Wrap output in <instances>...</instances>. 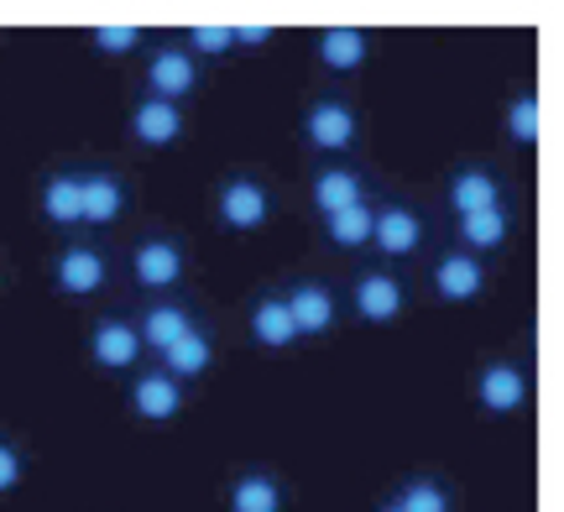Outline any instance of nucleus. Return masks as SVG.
<instances>
[{"instance_id":"1","label":"nucleus","mask_w":564,"mask_h":512,"mask_svg":"<svg viewBox=\"0 0 564 512\" xmlns=\"http://www.w3.org/2000/svg\"><path fill=\"white\" fill-rule=\"evenodd\" d=\"M126 272L141 293L152 298H173L188 277V247H183L173 230H141L131 251H126Z\"/></svg>"},{"instance_id":"2","label":"nucleus","mask_w":564,"mask_h":512,"mask_svg":"<svg viewBox=\"0 0 564 512\" xmlns=\"http://www.w3.org/2000/svg\"><path fill=\"white\" fill-rule=\"evenodd\" d=\"M303 146L319 152V163H350L361 146V110L345 95H314L303 105Z\"/></svg>"},{"instance_id":"3","label":"nucleus","mask_w":564,"mask_h":512,"mask_svg":"<svg viewBox=\"0 0 564 512\" xmlns=\"http://www.w3.org/2000/svg\"><path fill=\"white\" fill-rule=\"evenodd\" d=\"M204 68L188 58V47L178 37L147 42V58H141V95H158V100L188 105L199 95Z\"/></svg>"},{"instance_id":"4","label":"nucleus","mask_w":564,"mask_h":512,"mask_svg":"<svg viewBox=\"0 0 564 512\" xmlns=\"http://www.w3.org/2000/svg\"><path fill=\"white\" fill-rule=\"evenodd\" d=\"M272 184L257 178V173H225L220 188H215V220H220L230 236H257V230L272 226Z\"/></svg>"},{"instance_id":"5","label":"nucleus","mask_w":564,"mask_h":512,"mask_svg":"<svg viewBox=\"0 0 564 512\" xmlns=\"http://www.w3.org/2000/svg\"><path fill=\"white\" fill-rule=\"evenodd\" d=\"M423 241H429V226H423V215L408 199H377L371 205V241L366 247L382 257V266L419 257Z\"/></svg>"},{"instance_id":"6","label":"nucleus","mask_w":564,"mask_h":512,"mask_svg":"<svg viewBox=\"0 0 564 512\" xmlns=\"http://www.w3.org/2000/svg\"><path fill=\"white\" fill-rule=\"evenodd\" d=\"M528 397H533V377L518 356H486L476 367V408L486 418H512L528 408Z\"/></svg>"},{"instance_id":"7","label":"nucleus","mask_w":564,"mask_h":512,"mask_svg":"<svg viewBox=\"0 0 564 512\" xmlns=\"http://www.w3.org/2000/svg\"><path fill=\"white\" fill-rule=\"evenodd\" d=\"M350 314L371 329L398 325L408 314V283L398 277V266H361L350 277Z\"/></svg>"},{"instance_id":"8","label":"nucleus","mask_w":564,"mask_h":512,"mask_svg":"<svg viewBox=\"0 0 564 512\" xmlns=\"http://www.w3.org/2000/svg\"><path fill=\"white\" fill-rule=\"evenodd\" d=\"M89 361H95L100 371H110V377H131V371H141L147 350H141L137 319L121 314V308L95 314V325H89Z\"/></svg>"},{"instance_id":"9","label":"nucleus","mask_w":564,"mask_h":512,"mask_svg":"<svg viewBox=\"0 0 564 512\" xmlns=\"http://www.w3.org/2000/svg\"><path fill=\"white\" fill-rule=\"evenodd\" d=\"M47 277H53L58 298H95L110 287V257L95 241H63Z\"/></svg>"},{"instance_id":"10","label":"nucleus","mask_w":564,"mask_h":512,"mask_svg":"<svg viewBox=\"0 0 564 512\" xmlns=\"http://www.w3.org/2000/svg\"><path fill=\"white\" fill-rule=\"evenodd\" d=\"M282 304H288V319L299 329V340H324L340 329V298L324 277H293L282 287Z\"/></svg>"},{"instance_id":"11","label":"nucleus","mask_w":564,"mask_h":512,"mask_svg":"<svg viewBox=\"0 0 564 512\" xmlns=\"http://www.w3.org/2000/svg\"><path fill=\"white\" fill-rule=\"evenodd\" d=\"M131 209V184L116 167H79V230H110Z\"/></svg>"},{"instance_id":"12","label":"nucleus","mask_w":564,"mask_h":512,"mask_svg":"<svg viewBox=\"0 0 564 512\" xmlns=\"http://www.w3.org/2000/svg\"><path fill=\"white\" fill-rule=\"evenodd\" d=\"M126 131L147 152H167V146H178L188 137V110L173 100H158V95H137L131 110H126Z\"/></svg>"},{"instance_id":"13","label":"nucleus","mask_w":564,"mask_h":512,"mask_svg":"<svg viewBox=\"0 0 564 512\" xmlns=\"http://www.w3.org/2000/svg\"><path fill=\"white\" fill-rule=\"evenodd\" d=\"M507 205V178L491 163H460L449 167L444 178V209L460 220V215H481V209Z\"/></svg>"},{"instance_id":"14","label":"nucleus","mask_w":564,"mask_h":512,"mask_svg":"<svg viewBox=\"0 0 564 512\" xmlns=\"http://www.w3.org/2000/svg\"><path fill=\"white\" fill-rule=\"evenodd\" d=\"M429 287H434L440 304H476L486 287H491V272H486L481 257L449 247L434 257V266H429Z\"/></svg>"},{"instance_id":"15","label":"nucleus","mask_w":564,"mask_h":512,"mask_svg":"<svg viewBox=\"0 0 564 512\" xmlns=\"http://www.w3.org/2000/svg\"><path fill=\"white\" fill-rule=\"evenodd\" d=\"M126 403L137 413L141 424H173L188 403V388H183L178 377H167L162 367H141L131 371V388H126Z\"/></svg>"},{"instance_id":"16","label":"nucleus","mask_w":564,"mask_h":512,"mask_svg":"<svg viewBox=\"0 0 564 512\" xmlns=\"http://www.w3.org/2000/svg\"><path fill=\"white\" fill-rule=\"evenodd\" d=\"M371 199V178H366L356 163H319L308 173V205L314 215H335V209H350V205H366Z\"/></svg>"},{"instance_id":"17","label":"nucleus","mask_w":564,"mask_h":512,"mask_svg":"<svg viewBox=\"0 0 564 512\" xmlns=\"http://www.w3.org/2000/svg\"><path fill=\"white\" fill-rule=\"evenodd\" d=\"M137 319V335H141V350L147 356H162V350H173L188 335V329H199V308H188L183 298H152V304L131 314Z\"/></svg>"},{"instance_id":"18","label":"nucleus","mask_w":564,"mask_h":512,"mask_svg":"<svg viewBox=\"0 0 564 512\" xmlns=\"http://www.w3.org/2000/svg\"><path fill=\"white\" fill-rule=\"evenodd\" d=\"M225 512H288V481L278 471H236L225 481Z\"/></svg>"},{"instance_id":"19","label":"nucleus","mask_w":564,"mask_h":512,"mask_svg":"<svg viewBox=\"0 0 564 512\" xmlns=\"http://www.w3.org/2000/svg\"><path fill=\"white\" fill-rule=\"evenodd\" d=\"M246 335H251V346L257 350H293L299 346V329L288 319V304H282V287H267L251 298L246 308Z\"/></svg>"},{"instance_id":"20","label":"nucleus","mask_w":564,"mask_h":512,"mask_svg":"<svg viewBox=\"0 0 564 512\" xmlns=\"http://www.w3.org/2000/svg\"><path fill=\"white\" fill-rule=\"evenodd\" d=\"M37 220L47 230H79V167H53L37 178Z\"/></svg>"},{"instance_id":"21","label":"nucleus","mask_w":564,"mask_h":512,"mask_svg":"<svg viewBox=\"0 0 564 512\" xmlns=\"http://www.w3.org/2000/svg\"><path fill=\"white\" fill-rule=\"evenodd\" d=\"M314 53H319L324 74H356V68L371 63L377 42H371L366 26H324L319 37H314Z\"/></svg>"},{"instance_id":"22","label":"nucleus","mask_w":564,"mask_h":512,"mask_svg":"<svg viewBox=\"0 0 564 512\" xmlns=\"http://www.w3.org/2000/svg\"><path fill=\"white\" fill-rule=\"evenodd\" d=\"M507 241H512V209L507 205L455 220V247L470 251V257H481V262H486V251H502Z\"/></svg>"},{"instance_id":"23","label":"nucleus","mask_w":564,"mask_h":512,"mask_svg":"<svg viewBox=\"0 0 564 512\" xmlns=\"http://www.w3.org/2000/svg\"><path fill=\"white\" fill-rule=\"evenodd\" d=\"M158 367L167 371V377H178L183 388H188L194 377H204V371L215 367V335H209V325L188 329V335H183V340H178L173 350H162Z\"/></svg>"},{"instance_id":"24","label":"nucleus","mask_w":564,"mask_h":512,"mask_svg":"<svg viewBox=\"0 0 564 512\" xmlns=\"http://www.w3.org/2000/svg\"><path fill=\"white\" fill-rule=\"evenodd\" d=\"M502 131H507V142L512 146H539V137H544V95H539L533 84L507 100Z\"/></svg>"},{"instance_id":"25","label":"nucleus","mask_w":564,"mask_h":512,"mask_svg":"<svg viewBox=\"0 0 564 512\" xmlns=\"http://www.w3.org/2000/svg\"><path fill=\"white\" fill-rule=\"evenodd\" d=\"M371 205L377 199H366V205H350V209H335V215H324L319 220V236L329 251H361L371 241Z\"/></svg>"},{"instance_id":"26","label":"nucleus","mask_w":564,"mask_h":512,"mask_svg":"<svg viewBox=\"0 0 564 512\" xmlns=\"http://www.w3.org/2000/svg\"><path fill=\"white\" fill-rule=\"evenodd\" d=\"M392 502L403 512H455V492H449V481H440V476H403L392 487Z\"/></svg>"},{"instance_id":"27","label":"nucleus","mask_w":564,"mask_h":512,"mask_svg":"<svg viewBox=\"0 0 564 512\" xmlns=\"http://www.w3.org/2000/svg\"><path fill=\"white\" fill-rule=\"evenodd\" d=\"M178 42L188 47V58L204 68L209 58H225V53H236V26H225V21H199V26H188Z\"/></svg>"},{"instance_id":"28","label":"nucleus","mask_w":564,"mask_h":512,"mask_svg":"<svg viewBox=\"0 0 564 512\" xmlns=\"http://www.w3.org/2000/svg\"><path fill=\"white\" fill-rule=\"evenodd\" d=\"M89 47L105 53V58H126V53L147 47V32L131 26V21H121V26H89Z\"/></svg>"},{"instance_id":"29","label":"nucleus","mask_w":564,"mask_h":512,"mask_svg":"<svg viewBox=\"0 0 564 512\" xmlns=\"http://www.w3.org/2000/svg\"><path fill=\"white\" fill-rule=\"evenodd\" d=\"M26 471H32V460H26V450H21L11 434H0V497L21 492V481H26Z\"/></svg>"},{"instance_id":"30","label":"nucleus","mask_w":564,"mask_h":512,"mask_svg":"<svg viewBox=\"0 0 564 512\" xmlns=\"http://www.w3.org/2000/svg\"><path fill=\"white\" fill-rule=\"evenodd\" d=\"M278 37V26H267V21H251V26H236V47H267V42Z\"/></svg>"},{"instance_id":"31","label":"nucleus","mask_w":564,"mask_h":512,"mask_svg":"<svg viewBox=\"0 0 564 512\" xmlns=\"http://www.w3.org/2000/svg\"><path fill=\"white\" fill-rule=\"evenodd\" d=\"M377 512H403V508H398V502H392V497H387V502H382V508H377Z\"/></svg>"},{"instance_id":"32","label":"nucleus","mask_w":564,"mask_h":512,"mask_svg":"<svg viewBox=\"0 0 564 512\" xmlns=\"http://www.w3.org/2000/svg\"><path fill=\"white\" fill-rule=\"evenodd\" d=\"M0 293H6V272H0Z\"/></svg>"}]
</instances>
